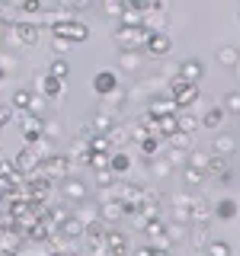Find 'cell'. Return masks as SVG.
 <instances>
[{
	"label": "cell",
	"instance_id": "obj_1",
	"mask_svg": "<svg viewBox=\"0 0 240 256\" xmlns=\"http://www.w3.org/2000/svg\"><path fill=\"white\" fill-rule=\"evenodd\" d=\"M48 29H52V38H64V42H86V38H90V29L80 26L74 16H68V20L54 22V26H48Z\"/></svg>",
	"mask_w": 240,
	"mask_h": 256
},
{
	"label": "cell",
	"instance_id": "obj_2",
	"mask_svg": "<svg viewBox=\"0 0 240 256\" xmlns=\"http://www.w3.org/2000/svg\"><path fill=\"white\" fill-rule=\"evenodd\" d=\"M10 32H13V42L22 45V48H36L38 45V36H42V26L36 20H20V22H10Z\"/></svg>",
	"mask_w": 240,
	"mask_h": 256
},
{
	"label": "cell",
	"instance_id": "obj_3",
	"mask_svg": "<svg viewBox=\"0 0 240 256\" xmlns=\"http://www.w3.org/2000/svg\"><path fill=\"white\" fill-rule=\"evenodd\" d=\"M70 170H74V164L68 154H45L38 164V173H45L48 180H64V176H70Z\"/></svg>",
	"mask_w": 240,
	"mask_h": 256
},
{
	"label": "cell",
	"instance_id": "obj_4",
	"mask_svg": "<svg viewBox=\"0 0 240 256\" xmlns=\"http://www.w3.org/2000/svg\"><path fill=\"white\" fill-rule=\"evenodd\" d=\"M154 29H148L141 22V26H118L116 29V45H118V52H125V48H138V45H144L148 42V36Z\"/></svg>",
	"mask_w": 240,
	"mask_h": 256
},
{
	"label": "cell",
	"instance_id": "obj_5",
	"mask_svg": "<svg viewBox=\"0 0 240 256\" xmlns=\"http://www.w3.org/2000/svg\"><path fill=\"white\" fill-rule=\"evenodd\" d=\"M144 52H148V58H166V54L173 52L170 36H166L164 29H154V32L148 36V42H144Z\"/></svg>",
	"mask_w": 240,
	"mask_h": 256
},
{
	"label": "cell",
	"instance_id": "obj_6",
	"mask_svg": "<svg viewBox=\"0 0 240 256\" xmlns=\"http://www.w3.org/2000/svg\"><path fill=\"white\" fill-rule=\"evenodd\" d=\"M38 164H42V154H38L36 144H26V148L20 150V157L13 160V166H16V173H20V176L36 173V170H38Z\"/></svg>",
	"mask_w": 240,
	"mask_h": 256
},
{
	"label": "cell",
	"instance_id": "obj_7",
	"mask_svg": "<svg viewBox=\"0 0 240 256\" xmlns=\"http://www.w3.org/2000/svg\"><path fill=\"white\" fill-rule=\"evenodd\" d=\"M61 196H64V202H70V205H80L86 198V186H84V180H74V176H64L61 180Z\"/></svg>",
	"mask_w": 240,
	"mask_h": 256
},
{
	"label": "cell",
	"instance_id": "obj_8",
	"mask_svg": "<svg viewBox=\"0 0 240 256\" xmlns=\"http://www.w3.org/2000/svg\"><path fill=\"white\" fill-rule=\"evenodd\" d=\"M116 90H118L116 70H100V74L93 77V93H96V96H112Z\"/></svg>",
	"mask_w": 240,
	"mask_h": 256
},
{
	"label": "cell",
	"instance_id": "obj_9",
	"mask_svg": "<svg viewBox=\"0 0 240 256\" xmlns=\"http://www.w3.org/2000/svg\"><path fill=\"white\" fill-rule=\"evenodd\" d=\"M38 96H45V100H61L64 96V80L52 77V74L38 77Z\"/></svg>",
	"mask_w": 240,
	"mask_h": 256
},
{
	"label": "cell",
	"instance_id": "obj_10",
	"mask_svg": "<svg viewBox=\"0 0 240 256\" xmlns=\"http://www.w3.org/2000/svg\"><path fill=\"white\" fill-rule=\"evenodd\" d=\"M214 218V205L205 202V198H192V208H189V221L192 224H208Z\"/></svg>",
	"mask_w": 240,
	"mask_h": 256
},
{
	"label": "cell",
	"instance_id": "obj_11",
	"mask_svg": "<svg viewBox=\"0 0 240 256\" xmlns=\"http://www.w3.org/2000/svg\"><path fill=\"white\" fill-rule=\"evenodd\" d=\"M106 250H109V256H128L132 253L128 250V237L122 230H106Z\"/></svg>",
	"mask_w": 240,
	"mask_h": 256
},
{
	"label": "cell",
	"instance_id": "obj_12",
	"mask_svg": "<svg viewBox=\"0 0 240 256\" xmlns=\"http://www.w3.org/2000/svg\"><path fill=\"white\" fill-rule=\"evenodd\" d=\"M198 102V84H182L180 93H173V106L176 109H189Z\"/></svg>",
	"mask_w": 240,
	"mask_h": 256
},
{
	"label": "cell",
	"instance_id": "obj_13",
	"mask_svg": "<svg viewBox=\"0 0 240 256\" xmlns=\"http://www.w3.org/2000/svg\"><path fill=\"white\" fill-rule=\"evenodd\" d=\"M212 150H214V154H224V157L237 154V138L230 132H218V134H214V141H212Z\"/></svg>",
	"mask_w": 240,
	"mask_h": 256
},
{
	"label": "cell",
	"instance_id": "obj_14",
	"mask_svg": "<svg viewBox=\"0 0 240 256\" xmlns=\"http://www.w3.org/2000/svg\"><path fill=\"white\" fill-rule=\"evenodd\" d=\"M230 173V157L224 154H208V166H205V176H228Z\"/></svg>",
	"mask_w": 240,
	"mask_h": 256
},
{
	"label": "cell",
	"instance_id": "obj_15",
	"mask_svg": "<svg viewBox=\"0 0 240 256\" xmlns=\"http://www.w3.org/2000/svg\"><path fill=\"white\" fill-rule=\"evenodd\" d=\"M122 218H125V212H122V202H118V198H109V202L100 205V221L116 224V221H122Z\"/></svg>",
	"mask_w": 240,
	"mask_h": 256
},
{
	"label": "cell",
	"instance_id": "obj_16",
	"mask_svg": "<svg viewBox=\"0 0 240 256\" xmlns=\"http://www.w3.org/2000/svg\"><path fill=\"white\" fill-rule=\"evenodd\" d=\"M106 138H109V148L112 150H122L128 141H132V128H125V125H112L109 132H106Z\"/></svg>",
	"mask_w": 240,
	"mask_h": 256
},
{
	"label": "cell",
	"instance_id": "obj_17",
	"mask_svg": "<svg viewBox=\"0 0 240 256\" xmlns=\"http://www.w3.org/2000/svg\"><path fill=\"white\" fill-rule=\"evenodd\" d=\"M202 74H205V68H202V61H196V58H189V61L180 64V77L186 80V84H198Z\"/></svg>",
	"mask_w": 240,
	"mask_h": 256
},
{
	"label": "cell",
	"instance_id": "obj_18",
	"mask_svg": "<svg viewBox=\"0 0 240 256\" xmlns=\"http://www.w3.org/2000/svg\"><path fill=\"white\" fill-rule=\"evenodd\" d=\"M186 240H189L192 250H205L208 246V224H192L186 230Z\"/></svg>",
	"mask_w": 240,
	"mask_h": 256
},
{
	"label": "cell",
	"instance_id": "obj_19",
	"mask_svg": "<svg viewBox=\"0 0 240 256\" xmlns=\"http://www.w3.org/2000/svg\"><path fill=\"white\" fill-rule=\"evenodd\" d=\"M144 58L138 54V48H125V52H118V68L122 70H141Z\"/></svg>",
	"mask_w": 240,
	"mask_h": 256
},
{
	"label": "cell",
	"instance_id": "obj_20",
	"mask_svg": "<svg viewBox=\"0 0 240 256\" xmlns=\"http://www.w3.org/2000/svg\"><path fill=\"white\" fill-rule=\"evenodd\" d=\"M58 234H64L68 240H80V237H84V224H80L74 214H68V218L58 224Z\"/></svg>",
	"mask_w": 240,
	"mask_h": 256
},
{
	"label": "cell",
	"instance_id": "obj_21",
	"mask_svg": "<svg viewBox=\"0 0 240 256\" xmlns=\"http://www.w3.org/2000/svg\"><path fill=\"white\" fill-rule=\"evenodd\" d=\"M189 208H192V196H176L173 198V221L189 224Z\"/></svg>",
	"mask_w": 240,
	"mask_h": 256
},
{
	"label": "cell",
	"instance_id": "obj_22",
	"mask_svg": "<svg viewBox=\"0 0 240 256\" xmlns=\"http://www.w3.org/2000/svg\"><path fill=\"white\" fill-rule=\"evenodd\" d=\"M109 170L116 176H125L128 170H132V157L122 154V150H112V154H109Z\"/></svg>",
	"mask_w": 240,
	"mask_h": 256
},
{
	"label": "cell",
	"instance_id": "obj_23",
	"mask_svg": "<svg viewBox=\"0 0 240 256\" xmlns=\"http://www.w3.org/2000/svg\"><path fill=\"white\" fill-rule=\"evenodd\" d=\"M214 58H218L221 68H230V70H234V64L240 61V48H237V45H221Z\"/></svg>",
	"mask_w": 240,
	"mask_h": 256
},
{
	"label": "cell",
	"instance_id": "obj_24",
	"mask_svg": "<svg viewBox=\"0 0 240 256\" xmlns=\"http://www.w3.org/2000/svg\"><path fill=\"white\" fill-rule=\"evenodd\" d=\"M173 132H180V125H176V116H173V112L160 116V118H157V128H154V134H157V138H170Z\"/></svg>",
	"mask_w": 240,
	"mask_h": 256
},
{
	"label": "cell",
	"instance_id": "obj_25",
	"mask_svg": "<svg viewBox=\"0 0 240 256\" xmlns=\"http://www.w3.org/2000/svg\"><path fill=\"white\" fill-rule=\"evenodd\" d=\"M68 157H70V164H86V157H90V144H86L84 138H77L74 144H70Z\"/></svg>",
	"mask_w": 240,
	"mask_h": 256
},
{
	"label": "cell",
	"instance_id": "obj_26",
	"mask_svg": "<svg viewBox=\"0 0 240 256\" xmlns=\"http://www.w3.org/2000/svg\"><path fill=\"white\" fill-rule=\"evenodd\" d=\"M214 218L234 221V218H237V202H234V198H221V202L214 205Z\"/></svg>",
	"mask_w": 240,
	"mask_h": 256
},
{
	"label": "cell",
	"instance_id": "obj_27",
	"mask_svg": "<svg viewBox=\"0 0 240 256\" xmlns=\"http://www.w3.org/2000/svg\"><path fill=\"white\" fill-rule=\"evenodd\" d=\"M182 180H186V186L189 189H198V186H202V182H205V170H196V166H182Z\"/></svg>",
	"mask_w": 240,
	"mask_h": 256
},
{
	"label": "cell",
	"instance_id": "obj_28",
	"mask_svg": "<svg viewBox=\"0 0 240 256\" xmlns=\"http://www.w3.org/2000/svg\"><path fill=\"white\" fill-rule=\"evenodd\" d=\"M221 122H224V109H221V106H212V109L202 116V122H198V125H205V128H221Z\"/></svg>",
	"mask_w": 240,
	"mask_h": 256
},
{
	"label": "cell",
	"instance_id": "obj_29",
	"mask_svg": "<svg viewBox=\"0 0 240 256\" xmlns=\"http://www.w3.org/2000/svg\"><path fill=\"white\" fill-rule=\"evenodd\" d=\"M93 6V0H58V10H64V13H80V10H90Z\"/></svg>",
	"mask_w": 240,
	"mask_h": 256
},
{
	"label": "cell",
	"instance_id": "obj_30",
	"mask_svg": "<svg viewBox=\"0 0 240 256\" xmlns=\"http://www.w3.org/2000/svg\"><path fill=\"white\" fill-rule=\"evenodd\" d=\"M48 74H52V77H58V80H68V77H70V64L64 61L61 54H54L52 68H48Z\"/></svg>",
	"mask_w": 240,
	"mask_h": 256
},
{
	"label": "cell",
	"instance_id": "obj_31",
	"mask_svg": "<svg viewBox=\"0 0 240 256\" xmlns=\"http://www.w3.org/2000/svg\"><path fill=\"white\" fill-rule=\"evenodd\" d=\"M176 106H173V100H150V106H148V116H154V118H160V116H166V112H173Z\"/></svg>",
	"mask_w": 240,
	"mask_h": 256
},
{
	"label": "cell",
	"instance_id": "obj_32",
	"mask_svg": "<svg viewBox=\"0 0 240 256\" xmlns=\"http://www.w3.org/2000/svg\"><path fill=\"white\" fill-rule=\"evenodd\" d=\"M29 102H32V90H16L10 109H16V112H29Z\"/></svg>",
	"mask_w": 240,
	"mask_h": 256
},
{
	"label": "cell",
	"instance_id": "obj_33",
	"mask_svg": "<svg viewBox=\"0 0 240 256\" xmlns=\"http://www.w3.org/2000/svg\"><path fill=\"white\" fill-rule=\"evenodd\" d=\"M166 144H170V148H180V150H192V134H186V132H173L170 138H166Z\"/></svg>",
	"mask_w": 240,
	"mask_h": 256
},
{
	"label": "cell",
	"instance_id": "obj_34",
	"mask_svg": "<svg viewBox=\"0 0 240 256\" xmlns=\"http://www.w3.org/2000/svg\"><path fill=\"white\" fill-rule=\"evenodd\" d=\"M93 132H100V134H106L109 132V128L112 125H116V118H112V116H106V112H96V116H93Z\"/></svg>",
	"mask_w": 240,
	"mask_h": 256
},
{
	"label": "cell",
	"instance_id": "obj_35",
	"mask_svg": "<svg viewBox=\"0 0 240 256\" xmlns=\"http://www.w3.org/2000/svg\"><path fill=\"white\" fill-rule=\"evenodd\" d=\"M176 125H180V132H186V134H196V128H198V118L192 116V112H182V116H176Z\"/></svg>",
	"mask_w": 240,
	"mask_h": 256
},
{
	"label": "cell",
	"instance_id": "obj_36",
	"mask_svg": "<svg viewBox=\"0 0 240 256\" xmlns=\"http://www.w3.org/2000/svg\"><path fill=\"white\" fill-rule=\"evenodd\" d=\"M205 253H208V256H234V250H230V244H224V240H208Z\"/></svg>",
	"mask_w": 240,
	"mask_h": 256
},
{
	"label": "cell",
	"instance_id": "obj_37",
	"mask_svg": "<svg viewBox=\"0 0 240 256\" xmlns=\"http://www.w3.org/2000/svg\"><path fill=\"white\" fill-rule=\"evenodd\" d=\"M221 109H224V116H240V93H228Z\"/></svg>",
	"mask_w": 240,
	"mask_h": 256
},
{
	"label": "cell",
	"instance_id": "obj_38",
	"mask_svg": "<svg viewBox=\"0 0 240 256\" xmlns=\"http://www.w3.org/2000/svg\"><path fill=\"white\" fill-rule=\"evenodd\" d=\"M118 22H122V26H141V22H144V13L128 10V6H125V10L118 13Z\"/></svg>",
	"mask_w": 240,
	"mask_h": 256
},
{
	"label": "cell",
	"instance_id": "obj_39",
	"mask_svg": "<svg viewBox=\"0 0 240 256\" xmlns=\"http://www.w3.org/2000/svg\"><path fill=\"white\" fill-rule=\"evenodd\" d=\"M157 150H160V138H157V134L141 138V154H144V157H157Z\"/></svg>",
	"mask_w": 240,
	"mask_h": 256
},
{
	"label": "cell",
	"instance_id": "obj_40",
	"mask_svg": "<svg viewBox=\"0 0 240 256\" xmlns=\"http://www.w3.org/2000/svg\"><path fill=\"white\" fill-rule=\"evenodd\" d=\"M166 237H170V244H180V240H186V224H180V221L166 224Z\"/></svg>",
	"mask_w": 240,
	"mask_h": 256
},
{
	"label": "cell",
	"instance_id": "obj_41",
	"mask_svg": "<svg viewBox=\"0 0 240 256\" xmlns=\"http://www.w3.org/2000/svg\"><path fill=\"white\" fill-rule=\"evenodd\" d=\"M42 6H45V0H22V4H20V10L26 13V16H32V20H36V16L42 13Z\"/></svg>",
	"mask_w": 240,
	"mask_h": 256
},
{
	"label": "cell",
	"instance_id": "obj_42",
	"mask_svg": "<svg viewBox=\"0 0 240 256\" xmlns=\"http://www.w3.org/2000/svg\"><path fill=\"white\" fill-rule=\"evenodd\" d=\"M186 164H189V166H196V170H205V166H208V154H202V150H196V148H192Z\"/></svg>",
	"mask_w": 240,
	"mask_h": 256
},
{
	"label": "cell",
	"instance_id": "obj_43",
	"mask_svg": "<svg viewBox=\"0 0 240 256\" xmlns=\"http://www.w3.org/2000/svg\"><path fill=\"white\" fill-rule=\"evenodd\" d=\"M102 10H106L109 16H116V20H118V13L125 10V0H102Z\"/></svg>",
	"mask_w": 240,
	"mask_h": 256
},
{
	"label": "cell",
	"instance_id": "obj_44",
	"mask_svg": "<svg viewBox=\"0 0 240 256\" xmlns=\"http://www.w3.org/2000/svg\"><path fill=\"white\" fill-rule=\"evenodd\" d=\"M128 10H138V13H148L150 10V0H125Z\"/></svg>",
	"mask_w": 240,
	"mask_h": 256
},
{
	"label": "cell",
	"instance_id": "obj_45",
	"mask_svg": "<svg viewBox=\"0 0 240 256\" xmlns=\"http://www.w3.org/2000/svg\"><path fill=\"white\" fill-rule=\"evenodd\" d=\"M61 138V122H52V125H42V138Z\"/></svg>",
	"mask_w": 240,
	"mask_h": 256
},
{
	"label": "cell",
	"instance_id": "obj_46",
	"mask_svg": "<svg viewBox=\"0 0 240 256\" xmlns=\"http://www.w3.org/2000/svg\"><path fill=\"white\" fill-rule=\"evenodd\" d=\"M10 118H13V109L6 106V102H0V128H4V125H10Z\"/></svg>",
	"mask_w": 240,
	"mask_h": 256
},
{
	"label": "cell",
	"instance_id": "obj_47",
	"mask_svg": "<svg viewBox=\"0 0 240 256\" xmlns=\"http://www.w3.org/2000/svg\"><path fill=\"white\" fill-rule=\"evenodd\" d=\"M68 45H70V42H64V38H54V52H58V54L68 52Z\"/></svg>",
	"mask_w": 240,
	"mask_h": 256
},
{
	"label": "cell",
	"instance_id": "obj_48",
	"mask_svg": "<svg viewBox=\"0 0 240 256\" xmlns=\"http://www.w3.org/2000/svg\"><path fill=\"white\" fill-rule=\"evenodd\" d=\"M134 256H154V246H138V250H134Z\"/></svg>",
	"mask_w": 240,
	"mask_h": 256
},
{
	"label": "cell",
	"instance_id": "obj_49",
	"mask_svg": "<svg viewBox=\"0 0 240 256\" xmlns=\"http://www.w3.org/2000/svg\"><path fill=\"white\" fill-rule=\"evenodd\" d=\"M154 256H170V250H157L154 246Z\"/></svg>",
	"mask_w": 240,
	"mask_h": 256
},
{
	"label": "cell",
	"instance_id": "obj_50",
	"mask_svg": "<svg viewBox=\"0 0 240 256\" xmlns=\"http://www.w3.org/2000/svg\"><path fill=\"white\" fill-rule=\"evenodd\" d=\"M6 77V64H0V80H4Z\"/></svg>",
	"mask_w": 240,
	"mask_h": 256
},
{
	"label": "cell",
	"instance_id": "obj_51",
	"mask_svg": "<svg viewBox=\"0 0 240 256\" xmlns=\"http://www.w3.org/2000/svg\"><path fill=\"white\" fill-rule=\"evenodd\" d=\"M234 74H237V80H240V61H237V64H234Z\"/></svg>",
	"mask_w": 240,
	"mask_h": 256
}]
</instances>
